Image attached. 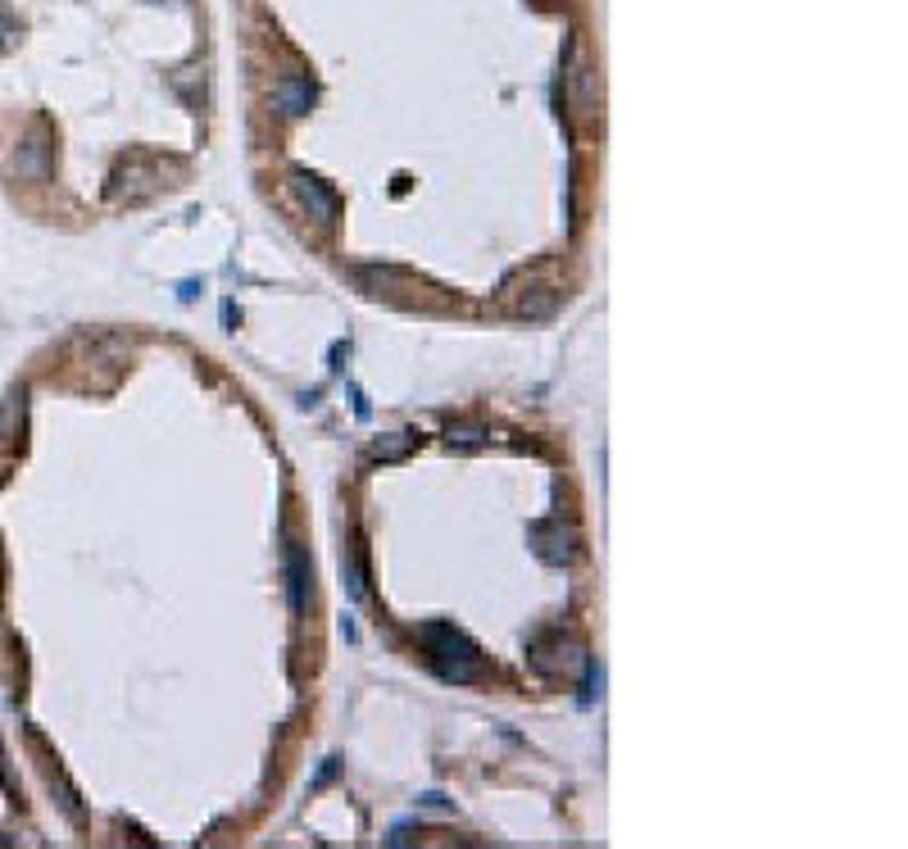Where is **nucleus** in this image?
Returning <instances> with one entry per match:
<instances>
[{
	"instance_id": "1",
	"label": "nucleus",
	"mask_w": 908,
	"mask_h": 849,
	"mask_svg": "<svg viewBox=\"0 0 908 849\" xmlns=\"http://www.w3.org/2000/svg\"><path fill=\"white\" fill-rule=\"evenodd\" d=\"M427 641L436 645V668H441V677H454V682H473L477 668H482V659H477V650L464 641V636L454 632V627H427Z\"/></svg>"
},
{
	"instance_id": "6",
	"label": "nucleus",
	"mask_w": 908,
	"mask_h": 849,
	"mask_svg": "<svg viewBox=\"0 0 908 849\" xmlns=\"http://www.w3.org/2000/svg\"><path fill=\"white\" fill-rule=\"evenodd\" d=\"M10 37H14V14H10V10H0V50L10 46Z\"/></svg>"
},
{
	"instance_id": "3",
	"label": "nucleus",
	"mask_w": 908,
	"mask_h": 849,
	"mask_svg": "<svg viewBox=\"0 0 908 849\" xmlns=\"http://www.w3.org/2000/svg\"><path fill=\"white\" fill-rule=\"evenodd\" d=\"M277 109L282 114H305L309 109V100H314V91H309V82L305 78H287V82H277Z\"/></svg>"
},
{
	"instance_id": "4",
	"label": "nucleus",
	"mask_w": 908,
	"mask_h": 849,
	"mask_svg": "<svg viewBox=\"0 0 908 849\" xmlns=\"http://www.w3.org/2000/svg\"><path fill=\"white\" fill-rule=\"evenodd\" d=\"M287 577H291V609L296 613H305V604H309V563H305V554L291 545V554H287Z\"/></svg>"
},
{
	"instance_id": "2",
	"label": "nucleus",
	"mask_w": 908,
	"mask_h": 849,
	"mask_svg": "<svg viewBox=\"0 0 908 849\" xmlns=\"http://www.w3.org/2000/svg\"><path fill=\"white\" fill-rule=\"evenodd\" d=\"M296 191H300V200H305V205L314 209L318 223H332V218H336V196H332V191H327L318 178H309V173H296Z\"/></svg>"
},
{
	"instance_id": "5",
	"label": "nucleus",
	"mask_w": 908,
	"mask_h": 849,
	"mask_svg": "<svg viewBox=\"0 0 908 849\" xmlns=\"http://www.w3.org/2000/svg\"><path fill=\"white\" fill-rule=\"evenodd\" d=\"M19 173H28V178H41V173H46V146H41V141H23L19 146Z\"/></svg>"
}]
</instances>
